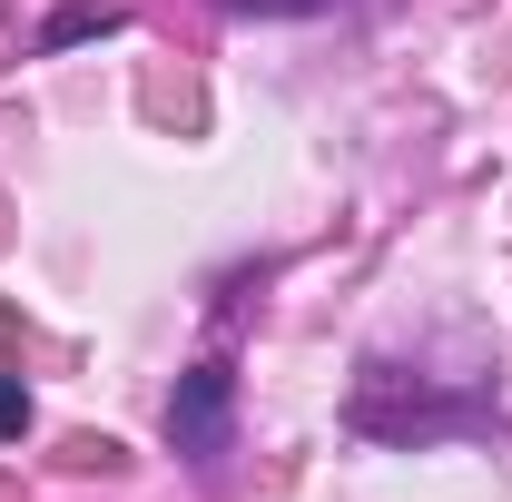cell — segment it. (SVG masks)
Here are the masks:
<instances>
[{
	"instance_id": "cell-1",
	"label": "cell",
	"mask_w": 512,
	"mask_h": 502,
	"mask_svg": "<svg viewBox=\"0 0 512 502\" xmlns=\"http://www.w3.org/2000/svg\"><path fill=\"white\" fill-rule=\"evenodd\" d=\"M168 434H178V453H217V434H227V365H197V375L178 384Z\"/></svg>"
},
{
	"instance_id": "cell-2",
	"label": "cell",
	"mask_w": 512,
	"mask_h": 502,
	"mask_svg": "<svg viewBox=\"0 0 512 502\" xmlns=\"http://www.w3.org/2000/svg\"><path fill=\"white\" fill-rule=\"evenodd\" d=\"M30 424V394H20V375H0V443Z\"/></svg>"
},
{
	"instance_id": "cell-3",
	"label": "cell",
	"mask_w": 512,
	"mask_h": 502,
	"mask_svg": "<svg viewBox=\"0 0 512 502\" xmlns=\"http://www.w3.org/2000/svg\"><path fill=\"white\" fill-rule=\"evenodd\" d=\"M227 10H256V20H276V10H335V0H227Z\"/></svg>"
}]
</instances>
